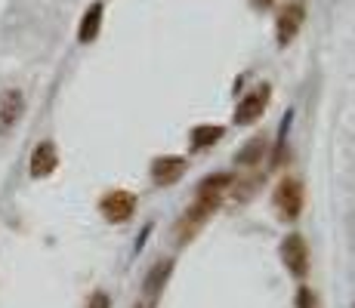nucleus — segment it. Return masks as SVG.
I'll return each mask as SVG.
<instances>
[{
    "label": "nucleus",
    "instance_id": "obj_12",
    "mask_svg": "<svg viewBox=\"0 0 355 308\" xmlns=\"http://www.w3.org/2000/svg\"><path fill=\"white\" fill-rule=\"evenodd\" d=\"M170 275H173V259H161V262H155L152 271H148L146 280H142L148 296H158V293L164 290V284L170 280Z\"/></svg>",
    "mask_w": 355,
    "mask_h": 308
},
{
    "label": "nucleus",
    "instance_id": "obj_13",
    "mask_svg": "<svg viewBox=\"0 0 355 308\" xmlns=\"http://www.w3.org/2000/svg\"><path fill=\"white\" fill-rule=\"evenodd\" d=\"M263 157H266V139L263 136H250V139L235 152L238 167H257Z\"/></svg>",
    "mask_w": 355,
    "mask_h": 308
},
{
    "label": "nucleus",
    "instance_id": "obj_4",
    "mask_svg": "<svg viewBox=\"0 0 355 308\" xmlns=\"http://www.w3.org/2000/svg\"><path fill=\"white\" fill-rule=\"evenodd\" d=\"M136 207H139V201H136V194L127 191V188H112L99 197V213H102L105 222H112V225L130 222L133 213H136Z\"/></svg>",
    "mask_w": 355,
    "mask_h": 308
},
{
    "label": "nucleus",
    "instance_id": "obj_10",
    "mask_svg": "<svg viewBox=\"0 0 355 308\" xmlns=\"http://www.w3.org/2000/svg\"><path fill=\"white\" fill-rule=\"evenodd\" d=\"M102 19H105V6L99 3V0H93L90 6L84 10V16H80L78 22V44H93V40L99 37L102 31Z\"/></svg>",
    "mask_w": 355,
    "mask_h": 308
},
{
    "label": "nucleus",
    "instance_id": "obj_1",
    "mask_svg": "<svg viewBox=\"0 0 355 308\" xmlns=\"http://www.w3.org/2000/svg\"><path fill=\"white\" fill-rule=\"evenodd\" d=\"M232 185H235V176L232 173H210L198 182L192 203H189V210L182 213L180 222H176V244H189L198 231L204 228V222L220 210L223 197H226V191Z\"/></svg>",
    "mask_w": 355,
    "mask_h": 308
},
{
    "label": "nucleus",
    "instance_id": "obj_17",
    "mask_svg": "<svg viewBox=\"0 0 355 308\" xmlns=\"http://www.w3.org/2000/svg\"><path fill=\"white\" fill-rule=\"evenodd\" d=\"M250 3H254V6H257V10H269V6H272V3H275V0H250Z\"/></svg>",
    "mask_w": 355,
    "mask_h": 308
},
{
    "label": "nucleus",
    "instance_id": "obj_9",
    "mask_svg": "<svg viewBox=\"0 0 355 308\" xmlns=\"http://www.w3.org/2000/svg\"><path fill=\"white\" fill-rule=\"evenodd\" d=\"M59 167V148L56 142L44 139L37 148L31 152V161H28V176L31 179H46V176H53Z\"/></svg>",
    "mask_w": 355,
    "mask_h": 308
},
{
    "label": "nucleus",
    "instance_id": "obj_3",
    "mask_svg": "<svg viewBox=\"0 0 355 308\" xmlns=\"http://www.w3.org/2000/svg\"><path fill=\"white\" fill-rule=\"evenodd\" d=\"M272 203H275L278 216H282L284 222H293V219H300V213H303V207H306V188H303V182L293 179V176L282 179V182L275 185Z\"/></svg>",
    "mask_w": 355,
    "mask_h": 308
},
{
    "label": "nucleus",
    "instance_id": "obj_16",
    "mask_svg": "<svg viewBox=\"0 0 355 308\" xmlns=\"http://www.w3.org/2000/svg\"><path fill=\"white\" fill-rule=\"evenodd\" d=\"M87 308H112V299H108V293L96 290L90 299H87Z\"/></svg>",
    "mask_w": 355,
    "mask_h": 308
},
{
    "label": "nucleus",
    "instance_id": "obj_11",
    "mask_svg": "<svg viewBox=\"0 0 355 308\" xmlns=\"http://www.w3.org/2000/svg\"><path fill=\"white\" fill-rule=\"evenodd\" d=\"M223 136H226L223 123H198V127H192V133H189V142H192L195 152H204V148L216 145Z\"/></svg>",
    "mask_w": 355,
    "mask_h": 308
},
{
    "label": "nucleus",
    "instance_id": "obj_6",
    "mask_svg": "<svg viewBox=\"0 0 355 308\" xmlns=\"http://www.w3.org/2000/svg\"><path fill=\"white\" fill-rule=\"evenodd\" d=\"M282 262L297 280H306V275H309V244L303 235L291 231L282 241Z\"/></svg>",
    "mask_w": 355,
    "mask_h": 308
},
{
    "label": "nucleus",
    "instance_id": "obj_2",
    "mask_svg": "<svg viewBox=\"0 0 355 308\" xmlns=\"http://www.w3.org/2000/svg\"><path fill=\"white\" fill-rule=\"evenodd\" d=\"M306 12H309V6H306V0H288V3L278 10L275 16V44L282 46H291L293 40L300 37V31H303L306 25Z\"/></svg>",
    "mask_w": 355,
    "mask_h": 308
},
{
    "label": "nucleus",
    "instance_id": "obj_7",
    "mask_svg": "<svg viewBox=\"0 0 355 308\" xmlns=\"http://www.w3.org/2000/svg\"><path fill=\"white\" fill-rule=\"evenodd\" d=\"M25 118V93L19 87L0 90V136H10Z\"/></svg>",
    "mask_w": 355,
    "mask_h": 308
},
{
    "label": "nucleus",
    "instance_id": "obj_8",
    "mask_svg": "<svg viewBox=\"0 0 355 308\" xmlns=\"http://www.w3.org/2000/svg\"><path fill=\"white\" fill-rule=\"evenodd\" d=\"M186 167L189 161L182 154H161L152 161V182L161 185V188H167V185H176L186 176Z\"/></svg>",
    "mask_w": 355,
    "mask_h": 308
},
{
    "label": "nucleus",
    "instance_id": "obj_15",
    "mask_svg": "<svg viewBox=\"0 0 355 308\" xmlns=\"http://www.w3.org/2000/svg\"><path fill=\"white\" fill-rule=\"evenodd\" d=\"M315 293L309 290L306 284H300V290H297V308H315Z\"/></svg>",
    "mask_w": 355,
    "mask_h": 308
},
{
    "label": "nucleus",
    "instance_id": "obj_18",
    "mask_svg": "<svg viewBox=\"0 0 355 308\" xmlns=\"http://www.w3.org/2000/svg\"><path fill=\"white\" fill-rule=\"evenodd\" d=\"M352 308H355V305H352Z\"/></svg>",
    "mask_w": 355,
    "mask_h": 308
},
{
    "label": "nucleus",
    "instance_id": "obj_5",
    "mask_svg": "<svg viewBox=\"0 0 355 308\" xmlns=\"http://www.w3.org/2000/svg\"><path fill=\"white\" fill-rule=\"evenodd\" d=\"M269 102H272V87L269 84H259L248 96H241V99H238L235 114H232V118H235L238 127H254V123L266 114Z\"/></svg>",
    "mask_w": 355,
    "mask_h": 308
},
{
    "label": "nucleus",
    "instance_id": "obj_14",
    "mask_svg": "<svg viewBox=\"0 0 355 308\" xmlns=\"http://www.w3.org/2000/svg\"><path fill=\"white\" fill-rule=\"evenodd\" d=\"M291 123H293V111H288V114L282 118V127H278V136H275V154H272V163L282 161V154H284V139H288V133H291Z\"/></svg>",
    "mask_w": 355,
    "mask_h": 308
}]
</instances>
